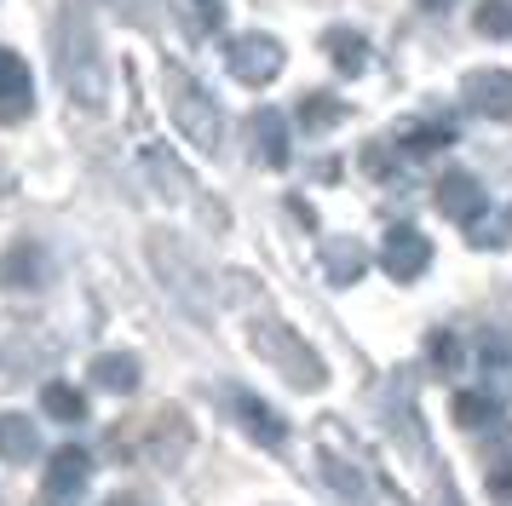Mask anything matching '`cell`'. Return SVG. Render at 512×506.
Masks as SVG:
<instances>
[{
    "mask_svg": "<svg viewBox=\"0 0 512 506\" xmlns=\"http://www.w3.org/2000/svg\"><path fill=\"white\" fill-rule=\"evenodd\" d=\"M167 110H173L179 133H185L202 156H213V150L225 144V115H219L213 92L202 87L190 69H167Z\"/></svg>",
    "mask_w": 512,
    "mask_h": 506,
    "instance_id": "cell-1",
    "label": "cell"
},
{
    "mask_svg": "<svg viewBox=\"0 0 512 506\" xmlns=\"http://www.w3.org/2000/svg\"><path fill=\"white\" fill-rule=\"evenodd\" d=\"M254 345H259V357H271V363H277L300 391H317V386L328 380L323 357H317V351H311V345H305L294 328H282V322H259V328H254Z\"/></svg>",
    "mask_w": 512,
    "mask_h": 506,
    "instance_id": "cell-2",
    "label": "cell"
},
{
    "mask_svg": "<svg viewBox=\"0 0 512 506\" xmlns=\"http://www.w3.org/2000/svg\"><path fill=\"white\" fill-rule=\"evenodd\" d=\"M282 64H288V52H282L277 35H231L225 41V69H231L242 87H265V81H277Z\"/></svg>",
    "mask_w": 512,
    "mask_h": 506,
    "instance_id": "cell-3",
    "label": "cell"
},
{
    "mask_svg": "<svg viewBox=\"0 0 512 506\" xmlns=\"http://www.w3.org/2000/svg\"><path fill=\"white\" fill-rule=\"evenodd\" d=\"M426 265H432V242H426V230L392 225L386 236H380V271L392 276V282H415Z\"/></svg>",
    "mask_w": 512,
    "mask_h": 506,
    "instance_id": "cell-4",
    "label": "cell"
},
{
    "mask_svg": "<svg viewBox=\"0 0 512 506\" xmlns=\"http://www.w3.org/2000/svg\"><path fill=\"white\" fill-rule=\"evenodd\" d=\"M432 202H438L443 219H455V225H478L484 207H489V196H484V184L472 179L466 167H449V173L438 179V190H432Z\"/></svg>",
    "mask_w": 512,
    "mask_h": 506,
    "instance_id": "cell-5",
    "label": "cell"
},
{
    "mask_svg": "<svg viewBox=\"0 0 512 506\" xmlns=\"http://www.w3.org/2000/svg\"><path fill=\"white\" fill-rule=\"evenodd\" d=\"M466 110L489 121H512V69H472L466 75Z\"/></svg>",
    "mask_w": 512,
    "mask_h": 506,
    "instance_id": "cell-6",
    "label": "cell"
},
{
    "mask_svg": "<svg viewBox=\"0 0 512 506\" xmlns=\"http://www.w3.org/2000/svg\"><path fill=\"white\" fill-rule=\"evenodd\" d=\"M231 414L259 449H282V443H288V420H282L271 403H259L254 391H231Z\"/></svg>",
    "mask_w": 512,
    "mask_h": 506,
    "instance_id": "cell-7",
    "label": "cell"
},
{
    "mask_svg": "<svg viewBox=\"0 0 512 506\" xmlns=\"http://www.w3.org/2000/svg\"><path fill=\"white\" fill-rule=\"evenodd\" d=\"M87 478H93V455L87 449H58L52 455V466H47V501L52 506H70L81 489H87Z\"/></svg>",
    "mask_w": 512,
    "mask_h": 506,
    "instance_id": "cell-8",
    "label": "cell"
},
{
    "mask_svg": "<svg viewBox=\"0 0 512 506\" xmlns=\"http://www.w3.org/2000/svg\"><path fill=\"white\" fill-rule=\"evenodd\" d=\"M35 110V81H29V64L18 52L0 46V121H24Z\"/></svg>",
    "mask_w": 512,
    "mask_h": 506,
    "instance_id": "cell-9",
    "label": "cell"
},
{
    "mask_svg": "<svg viewBox=\"0 0 512 506\" xmlns=\"http://www.w3.org/2000/svg\"><path fill=\"white\" fill-rule=\"evenodd\" d=\"M472 357H478V374H484V391H512V334L501 328H484L478 345H472Z\"/></svg>",
    "mask_w": 512,
    "mask_h": 506,
    "instance_id": "cell-10",
    "label": "cell"
},
{
    "mask_svg": "<svg viewBox=\"0 0 512 506\" xmlns=\"http://www.w3.org/2000/svg\"><path fill=\"white\" fill-rule=\"evenodd\" d=\"M248 138H254V156L265 167H288L294 144H288V115L282 110H254L248 115Z\"/></svg>",
    "mask_w": 512,
    "mask_h": 506,
    "instance_id": "cell-11",
    "label": "cell"
},
{
    "mask_svg": "<svg viewBox=\"0 0 512 506\" xmlns=\"http://www.w3.org/2000/svg\"><path fill=\"white\" fill-rule=\"evenodd\" d=\"M323 271L334 288H351L357 276L369 271V248L357 236H334V242H323Z\"/></svg>",
    "mask_w": 512,
    "mask_h": 506,
    "instance_id": "cell-12",
    "label": "cell"
},
{
    "mask_svg": "<svg viewBox=\"0 0 512 506\" xmlns=\"http://www.w3.org/2000/svg\"><path fill=\"white\" fill-rule=\"evenodd\" d=\"M41 455V426L29 414H0V460L6 466H29Z\"/></svg>",
    "mask_w": 512,
    "mask_h": 506,
    "instance_id": "cell-13",
    "label": "cell"
},
{
    "mask_svg": "<svg viewBox=\"0 0 512 506\" xmlns=\"http://www.w3.org/2000/svg\"><path fill=\"white\" fill-rule=\"evenodd\" d=\"M495 420H501V397H495V391H455V426H461V432H489V426H495Z\"/></svg>",
    "mask_w": 512,
    "mask_h": 506,
    "instance_id": "cell-14",
    "label": "cell"
},
{
    "mask_svg": "<svg viewBox=\"0 0 512 506\" xmlns=\"http://www.w3.org/2000/svg\"><path fill=\"white\" fill-rule=\"evenodd\" d=\"M323 52L334 58V69H340V75H363V69H369V41H363L357 29H328Z\"/></svg>",
    "mask_w": 512,
    "mask_h": 506,
    "instance_id": "cell-15",
    "label": "cell"
},
{
    "mask_svg": "<svg viewBox=\"0 0 512 506\" xmlns=\"http://www.w3.org/2000/svg\"><path fill=\"white\" fill-rule=\"evenodd\" d=\"M443 144H455V127L449 121H403L397 127V150H409V156H432Z\"/></svg>",
    "mask_w": 512,
    "mask_h": 506,
    "instance_id": "cell-16",
    "label": "cell"
},
{
    "mask_svg": "<svg viewBox=\"0 0 512 506\" xmlns=\"http://www.w3.org/2000/svg\"><path fill=\"white\" fill-rule=\"evenodd\" d=\"M93 380L104 391H139V357H127V351H104V357H93Z\"/></svg>",
    "mask_w": 512,
    "mask_h": 506,
    "instance_id": "cell-17",
    "label": "cell"
},
{
    "mask_svg": "<svg viewBox=\"0 0 512 506\" xmlns=\"http://www.w3.org/2000/svg\"><path fill=\"white\" fill-rule=\"evenodd\" d=\"M41 409H47L58 426H75V420H87V397L75 386H64V380H52V386H41Z\"/></svg>",
    "mask_w": 512,
    "mask_h": 506,
    "instance_id": "cell-18",
    "label": "cell"
},
{
    "mask_svg": "<svg viewBox=\"0 0 512 506\" xmlns=\"http://www.w3.org/2000/svg\"><path fill=\"white\" fill-rule=\"evenodd\" d=\"M334 121H346V104L334 92H305L300 98V127L305 133H328Z\"/></svg>",
    "mask_w": 512,
    "mask_h": 506,
    "instance_id": "cell-19",
    "label": "cell"
},
{
    "mask_svg": "<svg viewBox=\"0 0 512 506\" xmlns=\"http://www.w3.org/2000/svg\"><path fill=\"white\" fill-rule=\"evenodd\" d=\"M472 29L484 41H512V0H478L472 6Z\"/></svg>",
    "mask_w": 512,
    "mask_h": 506,
    "instance_id": "cell-20",
    "label": "cell"
},
{
    "mask_svg": "<svg viewBox=\"0 0 512 506\" xmlns=\"http://www.w3.org/2000/svg\"><path fill=\"white\" fill-rule=\"evenodd\" d=\"M0 282H12V288H35L41 282V248H12L6 253V265H0Z\"/></svg>",
    "mask_w": 512,
    "mask_h": 506,
    "instance_id": "cell-21",
    "label": "cell"
},
{
    "mask_svg": "<svg viewBox=\"0 0 512 506\" xmlns=\"http://www.w3.org/2000/svg\"><path fill=\"white\" fill-rule=\"evenodd\" d=\"M432 368H438V374H455V368H461V340H455L449 328L432 334Z\"/></svg>",
    "mask_w": 512,
    "mask_h": 506,
    "instance_id": "cell-22",
    "label": "cell"
},
{
    "mask_svg": "<svg viewBox=\"0 0 512 506\" xmlns=\"http://www.w3.org/2000/svg\"><path fill=\"white\" fill-rule=\"evenodd\" d=\"M116 18H133V23H156V12H162V0H104Z\"/></svg>",
    "mask_w": 512,
    "mask_h": 506,
    "instance_id": "cell-23",
    "label": "cell"
},
{
    "mask_svg": "<svg viewBox=\"0 0 512 506\" xmlns=\"http://www.w3.org/2000/svg\"><path fill=\"white\" fill-rule=\"evenodd\" d=\"M363 167H369L374 179H397V161H392L386 144H369V150H363Z\"/></svg>",
    "mask_w": 512,
    "mask_h": 506,
    "instance_id": "cell-24",
    "label": "cell"
},
{
    "mask_svg": "<svg viewBox=\"0 0 512 506\" xmlns=\"http://www.w3.org/2000/svg\"><path fill=\"white\" fill-rule=\"evenodd\" d=\"M323 472H328V483H334V489H340V495H351V501H357V495H363V483H357V478H351V472H346V460H328Z\"/></svg>",
    "mask_w": 512,
    "mask_h": 506,
    "instance_id": "cell-25",
    "label": "cell"
},
{
    "mask_svg": "<svg viewBox=\"0 0 512 506\" xmlns=\"http://www.w3.org/2000/svg\"><path fill=\"white\" fill-rule=\"evenodd\" d=\"M489 501L512 506V466H495V472H489Z\"/></svg>",
    "mask_w": 512,
    "mask_h": 506,
    "instance_id": "cell-26",
    "label": "cell"
},
{
    "mask_svg": "<svg viewBox=\"0 0 512 506\" xmlns=\"http://www.w3.org/2000/svg\"><path fill=\"white\" fill-rule=\"evenodd\" d=\"M190 6H196L202 29H219V23H225V0H190Z\"/></svg>",
    "mask_w": 512,
    "mask_h": 506,
    "instance_id": "cell-27",
    "label": "cell"
},
{
    "mask_svg": "<svg viewBox=\"0 0 512 506\" xmlns=\"http://www.w3.org/2000/svg\"><path fill=\"white\" fill-rule=\"evenodd\" d=\"M420 6H426V12H449V6H455V0H420Z\"/></svg>",
    "mask_w": 512,
    "mask_h": 506,
    "instance_id": "cell-28",
    "label": "cell"
},
{
    "mask_svg": "<svg viewBox=\"0 0 512 506\" xmlns=\"http://www.w3.org/2000/svg\"><path fill=\"white\" fill-rule=\"evenodd\" d=\"M104 506H144V501H133V495H116V501H104Z\"/></svg>",
    "mask_w": 512,
    "mask_h": 506,
    "instance_id": "cell-29",
    "label": "cell"
}]
</instances>
